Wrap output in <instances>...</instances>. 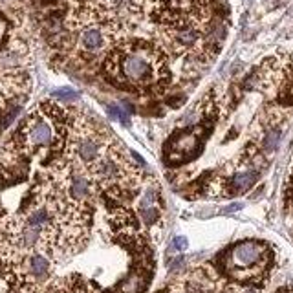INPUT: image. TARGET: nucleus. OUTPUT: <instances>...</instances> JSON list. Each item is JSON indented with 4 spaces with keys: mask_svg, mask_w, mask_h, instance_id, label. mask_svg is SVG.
Wrapping results in <instances>:
<instances>
[{
    "mask_svg": "<svg viewBox=\"0 0 293 293\" xmlns=\"http://www.w3.org/2000/svg\"><path fill=\"white\" fill-rule=\"evenodd\" d=\"M244 207L242 203H233V205H229V207H225L224 209V213L227 214V213H234V211H240V209Z\"/></svg>",
    "mask_w": 293,
    "mask_h": 293,
    "instance_id": "12",
    "label": "nucleus"
},
{
    "mask_svg": "<svg viewBox=\"0 0 293 293\" xmlns=\"http://www.w3.org/2000/svg\"><path fill=\"white\" fill-rule=\"evenodd\" d=\"M213 277L207 269H196L181 280L178 291L180 293H211L213 291Z\"/></svg>",
    "mask_w": 293,
    "mask_h": 293,
    "instance_id": "5",
    "label": "nucleus"
},
{
    "mask_svg": "<svg viewBox=\"0 0 293 293\" xmlns=\"http://www.w3.org/2000/svg\"><path fill=\"white\" fill-rule=\"evenodd\" d=\"M103 70L117 88L138 94H160L171 85L165 50L149 39H123L103 59Z\"/></svg>",
    "mask_w": 293,
    "mask_h": 293,
    "instance_id": "1",
    "label": "nucleus"
},
{
    "mask_svg": "<svg viewBox=\"0 0 293 293\" xmlns=\"http://www.w3.org/2000/svg\"><path fill=\"white\" fill-rule=\"evenodd\" d=\"M258 180V171H244V172H236V174L231 178L229 181H225V194L227 196H233V194H242L247 189L255 185V181Z\"/></svg>",
    "mask_w": 293,
    "mask_h": 293,
    "instance_id": "7",
    "label": "nucleus"
},
{
    "mask_svg": "<svg viewBox=\"0 0 293 293\" xmlns=\"http://www.w3.org/2000/svg\"><path fill=\"white\" fill-rule=\"evenodd\" d=\"M54 97H57V99H75L77 97V94H75L74 90H70V88H63V90H55L54 92Z\"/></svg>",
    "mask_w": 293,
    "mask_h": 293,
    "instance_id": "10",
    "label": "nucleus"
},
{
    "mask_svg": "<svg viewBox=\"0 0 293 293\" xmlns=\"http://www.w3.org/2000/svg\"><path fill=\"white\" fill-rule=\"evenodd\" d=\"M172 247H174L176 251L187 249V238H185V236H176L174 242H172Z\"/></svg>",
    "mask_w": 293,
    "mask_h": 293,
    "instance_id": "11",
    "label": "nucleus"
},
{
    "mask_svg": "<svg viewBox=\"0 0 293 293\" xmlns=\"http://www.w3.org/2000/svg\"><path fill=\"white\" fill-rule=\"evenodd\" d=\"M269 260L271 251L266 244L256 240H245L227 251L224 258V269L227 275L240 282H255L262 278Z\"/></svg>",
    "mask_w": 293,
    "mask_h": 293,
    "instance_id": "4",
    "label": "nucleus"
},
{
    "mask_svg": "<svg viewBox=\"0 0 293 293\" xmlns=\"http://www.w3.org/2000/svg\"><path fill=\"white\" fill-rule=\"evenodd\" d=\"M138 213L147 225H152L160 220V209L156 207V205H152V207H141L138 209Z\"/></svg>",
    "mask_w": 293,
    "mask_h": 293,
    "instance_id": "9",
    "label": "nucleus"
},
{
    "mask_svg": "<svg viewBox=\"0 0 293 293\" xmlns=\"http://www.w3.org/2000/svg\"><path fill=\"white\" fill-rule=\"evenodd\" d=\"M86 171L97 189L119 200L132 198L141 183V172L134 161L125 156V150L117 141H114L92 165L86 167Z\"/></svg>",
    "mask_w": 293,
    "mask_h": 293,
    "instance_id": "3",
    "label": "nucleus"
},
{
    "mask_svg": "<svg viewBox=\"0 0 293 293\" xmlns=\"http://www.w3.org/2000/svg\"><path fill=\"white\" fill-rule=\"evenodd\" d=\"M147 286V275L141 271H134L121 284V293H141Z\"/></svg>",
    "mask_w": 293,
    "mask_h": 293,
    "instance_id": "8",
    "label": "nucleus"
},
{
    "mask_svg": "<svg viewBox=\"0 0 293 293\" xmlns=\"http://www.w3.org/2000/svg\"><path fill=\"white\" fill-rule=\"evenodd\" d=\"M280 293H293V291H289V289H286V291H280Z\"/></svg>",
    "mask_w": 293,
    "mask_h": 293,
    "instance_id": "14",
    "label": "nucleus"
},
{
    "mask_svg": "<svg viewBox=\"0 0 293 293\" xmlns=\"http://www.w3.org/2000/svg\"><path fill=\"white\" fill-rule=\"evenodd\" d=\"M242 293H256V289H253V288H247V289H244Z\"/></svg>",
    "mask_w": 293,
    "mask_h": 293,
    "instance_id": "13",
    "label": "nucleus"
},
{
    "mask_svg": "<svg viewBox=\"0 0 293 293\" xmlns=\"http://www.w3.org/2000/svg\"><path fill=\"white\" fill-rule=\"evenodd\" d=\"M24 269H26L28 277L32 278L33 282L43 280V278L48 277L50 273V260L41 253H30L24 258Z\"/></svg>",
    "mask_w": 293,
    "mask_h": 293,
    "instance_id": "6",
    "label": "nucleus"
},
{
    "mask_svg": "<svg viewBox=\"0 0 293 293\" xmlns=\"http://www.w3.org/2000/svg\"><path fill=\"white\" fill-rule=\"evenodd\" d=\"M72 123V110L54 101L41 103L21 123L10 145L24 158L44 154L61 160L66 150V139Z\"/></svg>",
    "mask_w": 293,
    "mask_h": 293,
    "instance_id": "2",
    "label": "nucleus"
}]
</instances>
